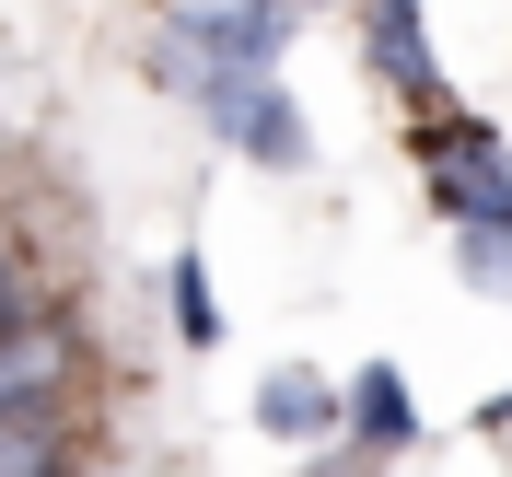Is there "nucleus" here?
<instances>
[{
    "mask_svg": "<svg viewBox=\"0 0 512 477\" xmlns=\"http://www.w3.org/2000/svg\"><path fill=\"white\" fill-rule=\"evenodd\" d=\"M280 47H291V12H280V0H175L152 70L198 105V117L233 128V105L280 82Z\"/></svg>",
    "mask_w": 512,
    "mask_h": 477,
    "instance_id": "1",
    "label": "nucleus"
},
{
    "mask_svg": "<svg viewBox=\"0 0 512 477\" xmlns=\"http://www.w3.org/2000/svg\"><path fill=\"white\" fill-rule=\"evenodd\" d=\"M70 361H82V326L59 303L0 326V408H70Z\"/></svg>",
    "mask_w": 512,
    "mask_h": 477,
    "instance_id": "2",
    "label": "nucleus"
},
{
    "mask_svg": "<svg viewBox=\"0 0 512 477\" xmlns=\"http://www.w3.org/2000/svg\"><path fill=\"white\" fill-rule=\"evenodd\" d=\"M338 431H350L361 454H408V443H419V396H408V373H396V361H361V373L338 384Z\"/></svg>",
    "mask_w": 512,
    "mask_h": 477,
    "instance_id": "3",
    "label": "nucleus"
},
{
    "mask_svg": "<svg viewBox=\"0 0 512 477\" xmlns=\"http://www.w3.org/2000/svg\"><path fill=\"white\" fill-rule=\"evenodd\" d=\"M256 431H268V443H326V431H338V384H326L315 361H280V373L256 384Z\"/></svg>",
    "mask_w": 512,
    "mask_h": 477,
    "instance_id": "4",
    "label": "nucleus"
},
{
    "mask_svg": "<svg viewBox=\"0 0 512 477\" xmlns=\"http://www.w3.org/2000/svg\"><path fill=\"white\" fill-rule=\"evenodd\" d=\"M233 152H245V163H268V175H303V163H315V128H303V105L268 82V94H245V105H233Z\"/></svg>",
    "mask_w": 512,
    "mask_h": 477,
    "instance_id": "5",
    "label": "nucleus"
},
{
    "mask_svg": "<svg viewBox=\"0 0 512 477\" xmlns=\"http://www.w3.org/2000/svg\"><path fill=\"white\" fill-rule=\"evenodd\" d=\"M373 12V70L396 94H431V24H419V0H361Z\"/></svg>",
    "mask_w": 512,
    "mask_h": 477,
    "instance_id": "6",
    "label": "nucleus"
},
{
    "mask_svg": "<svg viewBox=\"0 0 512 477\" xmlns=\"http://www.w3.org/2000/svg\"><path fill=\"white\" fill-rule=\"evenodd\" d=\"M0 477H70V408H0Z\"/></svg>",
    "mask_w": 512,
    "mask_h": 477,
    "instance_id": "7",
    "label": "nucleus"
},
{
    "mask_svg": "<svg viewBox=\"0 0 512 477\" xmlns=\"http://www.w3.org/2000/svg\"><path fill=\"white\" fill-rule=\"evenodd\" d=\"M175 326H187V350H222V291L198 256H175Z\"/></svg>",
    "mask_w": 512,
    "mask_h": 477,
    "instance_id": "8",
    "label": "nucleus"
},
{
    "mask_svg": "<svg viewBox=\"0 0 512 477\" xmlns=\"http://www.w3.org/2000/svg\"><path fill=\"white\" fill-rule=\"evenodd\" d=\"M454 268H466V291H501L512 303V233H454Z\"/></svg>",
    "mask_w": 512,
    "mask_h": 477,
    "instance_id": "9",
    "label": "nucleus"
},
{
    "mask_svg": "<svg viewBox=\"0 0 512 477\" xmlns=\"http://www.w3.org/2000/svg\"><path fill=\"white\" fill-rule=\"evenodd\" d=\"M12 315H24V303H12V268H0V326H12Z\"/></svg>",
    "mask_w": 512,
    "mask_h": 477,
    "instance_id": "10",
    "label": "nucleus"
},
{
    "mask_svg": "<svg viewBox=\"0 0 512 477\" xmlns=\"http://www.w3.org/2000/svg\"><path fill=\"white\" fill-rule=\"evenodd\" d=\"M326 477H361V466H326Z\"/></svg>",
    "mask_w": 512,
    "mask_h": 477,
    "instance_id": "11",
    "label": "nucleus"
},
{
    "mask_svg": "<svg viewBox=\"0 0 512 477\" xmlns=\"http://www.w3.org/2000/svg\"><path fill=\"white\" fill-rule=\"evenodd\" d=\"M280 12H303V0H280Z\"/></svg>",
    "mask_w": 512,
    "mask_h": 477,
    "instance_id": "12",
    "label": "nucleus"
}]
</instances>
